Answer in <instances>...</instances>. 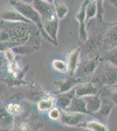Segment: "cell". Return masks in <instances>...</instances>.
Masks as SVG:
<instances>
[{"instance_id": "6da1fadb", "label": "cell", "mask_w": 117, "mask_h": 131, "mask_svg": "<svg viewBox=\"0 0 117 131\" xmlns=\"http://www.w3.org/2000/svg\"><path fill=\"white\" fill-rule=\"evenodd\" d=\"M10 3H12V7H14L19 13L22 14L27 20H29L31 23L37 25V27L39 28V30L42 33V36H43L45 39H47V40H49L51 43H52L54 45V43L52 41V39L45 32L41 17L39 14V12L33 8V5L26 4L24 1H12Z\"/></svg>"}, {"instance_id": "7a4b0ae2", "label": "cell", "mask_w": 117, "mask_h": 131, "mask_svg": "<svg viewBox=\"0 0 117 131\" xmlns=\"http://www.w3.org/2000/svg\"><path fill=\"white\" fill-rule=\"evenodd\" d=\"M42 23L45 32L52 39L54 45H58V31H59V18L55 15L54 10L41 16Z\"/></svg>"}, {"instance_id": "3957f363", "label": "cell", "mask_w": 117, "mask_h": 131, "mask_svg": "<svg viewBox=\"0 0 117 131\" xmlns=\"http://www.w3.org/2000/svg\"><path fill=\"white\" fill-rule=\"evenodd\" d=\"M94 80L97 83L115 86L117 84V67L107 63L101 70L98 71Z\"/></svg>"}, {"instance_id": "277c9868", "label": "cell", "mask_w": 117, "mask_h": 131, "mask_svg": "<svg viewBox=\"0 0 117 131\" xmlns=\"http://www.w3.org/2000/svg\"><path fill=\"white\" fill-rule=\"evenodd\" d=\"M88 117L87 115L78 113H72V112H62L59 118V122L63 125L72 126V127H80L83 122H86Z\"/></svg>"}, {"instance_id": "5b68a950", "label": "cell", "mask_w": 117, "mask_h": 131, "mask_svg": "<svg viewBox=\"0 0 117 131\" xmlns=\"http://www.w3.org/2000/svg\"><path fill=\"white\" fill-rule=\"evenodd\" d=\"M88 3V0L83 2L75 14V18L80 25V27H79L80 39L83 42L88 40V33H87L86 30V7Z\"/></svg>"}, {"instance_id": "8992f818", "label": "cell", "mask_w": 117, "mask_h": 131, "mask_svg": "<svg viewBox=\"0 0 117 131\" xmlns=\"http://www.w3.org/2000/svg\"><path fill=\"white\" fill-rule=\"evenodd\" d=\"M74 96L79 98H85L88 96L96 95L99 93V89L94 83L93 82H85V83H79L73 88Z\"/></svg>"}, {"instance_id": "52a82bcc", "label": "cell", "mask_w": 117, "mask_h": 131, "mask_svg": "<svg viewBox=\"0 0 117 131\" xmlns=\"http://www.w3.org/2000/svg\"><path fill=\"white\" fill-rule=\"evenodd\" d=\"M0 17H1L2 19L5 21H10V22H18V23H21V24H26V25L33 24L29 20H27L22 14L19 13L12 6L7 7L6 9L2 10Z\"/></svg>"}, {"instance_id": "ba28073f", "label": "cell", "mask_w": 117, "mask_h": 131, "mask_svg": "<svg viewBox=\"0 0 117 131\" xmlns=\"http://www.w3.org/2000/svg\"><path fill=\"white\" fill-rule=\"evenodd\" d=\"M80 47H77L75 49L72 50L69 52L67 56V69L68 73H70V76H73L75 72L78 70L79 67V61H80Z\"/></svg>"}, {"instance_id": "9c48e42d", "label": "cell", "mask_w": 117, "mask_h": 131, "mask_svg": "<svg viewBox=\"0 0 117 131\" xmlns=\"http://www.w3.org/2000/svg\"><path fill=\"white\" fill-rule=\"evenodd\" d=\"M86 102V107L87 110H88L89 115H93L95 113H97L100 110L101 107V97L99 94L96 95H92V96H88L83 98Z\"/></svg>"}, {"instance_id": "30bf717a", "label": "cell", "mask_w": 117, "mask_h": 131, "mask_svg": "<svg viewBox=\"0 0 117 131\" xmlns=\"http://www.w3.org/2000/svg\"><path fill=\"white\" fill-rule=\"evenodd\" d=\"M79 83H80V80L73 78V76H70L68 78L57 81L55 84L58 86L59 94H65V93H68L69 91L73 90Z\"/></svg>"}, {"instance_id": "8fae6325", "label": "cell", "mask_w": 117, "mask_h": 131, "mask_svg": "<svg viewBox=\"0 0 117 131\" xmlns=\"http://www.w3.org/2000/svg\"><path fill=\"white\" fill-rule=\"evenodd\" d=\"M67 112L83 114V115H89L88 112L87 110L86 102H85L84 99L79 98V97H75V96L72 99V101H71V103H70L68 108L67 109Z\"/></svg>"}, {"instance_id": "7c38bea8", "label": "cell", "mask_w": 117, "mask_h": 131, "mask_svg": "<svg viewBox=\"0 0 117 131\" xmlns=\"http://www.w3.org/2000/svg\"><path fill=\"white\" fill-rule=\"evenodd\" d=\"M103 41L111 49L117 47V24L108 29L104 35Z\"/></svg>"}, {"instance_id": "4fadbf2b", "label": "cell", "mask_w": 117, "mask_h": 131, "mask_svg": "<svg viewBox=\"0 0 117 131\" xmlns=\"http://www.w3.org/2000/svg\"><path fill=\"white\" fill-rule=\"evenodd\" d=\"M74 97V91L72 94H70L69 93H65V94H60L57 97L56 102L58 104V106L60 107L61 109L67 111V109L68 108L70 103L72 101V99Z\"/></svg>"}, {"instance_id": "5bb4252c", "label": "cell", "mask_w": 117, "mask_h": 131, "mask_svg": "<svg viewBox=\"0 0 117 131\" xmlns=\"http://www.w3.org/2000/svg\"><path fill=\"white\" fill-rule=\"evenodd\" d=\"M54 3V4L52 5V7H54L55 15L57 16L59 20L63 19L68 13V7L64 2L61 1H55Z\"/></svg>"}, {"instance_id": "9a60e30c", "label": "cell", "mask_w": 117, "mask_h": 131, "mask_svg": "<svg viewBox=\"0 0 117 131\" xmlns=\"http://www.w3.org/2000/svg\"><path fill=\"white\" fill-rule=\"evenodd\" d=\"M0 125L5 128H10L13 125V117L3 106H0Z\"/></svg>"}, {"instance_id": "2e32d148", "label": "cell", "mask_w": 117, "mask_h": 131, "mask_svg": "<svg viewBox=\"0 0 117 131\" xmlns=\"http://www.w3.org/2000/svg\"><path fill=\"white\" fill-rule=\"evenodd\" d=\"M80 127L84 128H88L91 131H108L107 126L97 121H88L83 122Z\"/></svg>"}, {"instance_id": "e0dca14e", "label": "cell", "mask_w": 117, "mask_h": 131, "mask_svg": "<svg viewBox=\"0 0 117 131\" xmlns=\"http://www.w3.org/2000/svg\"><path fill=\"white\" fill-rule=\"evenodd\" d=\"M112 109V104L109 102H102L101 103V107L100 108V110L95 113L93 116H95V117L99 118V119L101 120H107L108 115H109L110 112H111Z\"/></svg>"}, {"instance_id": "ac0fdd59", "label": "cell", "mask_w": 117, "mask_h": 131, "mask_svg": "<svg viewBox=\"0 0 117 131\" xmlns=\"http://www.w3.org/2000/svg\"><path fill=\"white\" fill-rule=\"evenodd\" d=\"M97 65L98 63L95 60H89L88 61H86L85 63H83L80 71L82 73V74L85 75L91 74V73H93V72L96 70Z\"/></svg>"}, {"instance_id": "d6986e66", "label": "cell", "mask_w": 117, "mask_h": 131, "mask_svg": "<svg viewBox=\"0 0 117 131\" xmlns=\"http://www.w3.org/2000/svg\"><path fill=\"white\" fill-rule=\"evenodd\" d=\"M97 14V3L96 1H88L86 7V22L91 18H94Z\"/></svg>"}, {"instance_id": "ffe728a7", "label": "cell", "mask_w": 117, "mask_h": 131, "mask_svg": "<svg viewBox=\"0 0 117 131\" xmlns=\"http://www.w3.org/2000/svg\"><path fill=\"white\" fill-rule=\"evenodd\" d=\"M54 99L52 97H48V98L42 99L38 103V108L40 111H49L54 107Z\"/></svg>"}, {"instance_id": "44dd1931", "label": "cell", "mask_w": 117, "mask_h": 131, "mask_svg": "<svg viewBox=\"0 0 117 131\" xmlns=\"http://www.w3.org/2000/svg\"><path fill=\"white\" fill-rule=\"evenodd\" d=\"M103 59L107 61V63H109L114 67H117V47L113 48L108 52H105Z\"/></svg>"}, {"instance_id": "7402d4cb", "label": "cell", "mask_w": 117, "mask_h": 131, "mask_svg": "<svg viewBox=\"0 0 117 131\" xmlns=\"http://www.w3.org/2000/svg\"><path fill=\"white\" fill-rule=\"evenodd\" d=\"M14 53L18 54H30L33 53L36 48L34 46H16L15 47H12Z\"/></svg>"}, {"instance_id": "603a6c76", "label": "cell", "mask_w": 117, "mask_h": 131, "mask_svg": "<svg viewBox=\"0 0 117 131\" xmlns=\"http://www.w3.org/2000/svg\"><path fill=\"white\" fill-rule=\"evenodd\" d=\"M52 67L55 71L59 72V73H67L68 71L67 69V62H65L64 60H54L52 62Z\"/></svg>"}, {"instance_id": "cb8c5ba5", "label": "cell", "mask_w": 117, "mask_h": 131, "mask_svg": "<svg viewBox=\"0 0 117 131\" xmlns=\"http://www.w3.org/2000/svg\"><path fill=\"white\" fill-rule=\"evenodd\" d=\"M6 110L12 116H17L19 115L23 112V107L21 105L17 104V103H10L7 106Z\"/></svg>"}, {"instance_id": "d4e9b609", "label": "cell", "mask_w": 117, "mask_h": 131, "mask_svg": "<svg viewBox=\"0 0 117 131\" xmlns=\"http://www.w3.org/2000/svg\"><path fill=\"white\" fill-rule=\"evenodd\" d=\"M60 115H61V113L58 107H52V108L51 109V110H49V112H48L49 118H51V119L54 120V121L59 120Z\"/></svg>"}, {"instance_id": "484cf974", "label": "cell", "mask_w": 117, "mask_h": 131, "mask_svg": "<svg viewBox=\"0 0 117 131\" xmlns=\"http://www.w3.org/2000/svg\"><path fill=\"white\" fill-rule=\"evenodd\" d=\"M97 3V14L96 17L101 22L103 21V15H104V10L102 5V1H96Z\"/></svg>"}, {"instance_id": "4316f807", "label": "cell", "mask_w": 117, "mask_h": 131, "mask_svg": "<svg viewBox=\"0 0 117 131\" xmlns=\"http://www.w3.org/2000/svg\"><path fill=\"white\" fill-rule=\"evenodd\" d=\"M5 56L6 58V60L9 62V64L10 63H13L15 60V53L12 51V48H8V49L5 50Z\"/></svg>"}, {"instance_id": "83f0119b", "label": "cell", "mask_w": 117, "mask_h": 131, "mask_svg": "<svg viewBox=\"0 0 117 131\" xmlns=\"http://www.w3.org/2000/svg\"><path fill=\"white\" fill-rule=\"evenodd\" d=\"M111 100L114 103H115L117 105V89L116 91H114V93H112V95H111Z\"/></svg>"}, {"instance_id": "f1b7e54d", "label": "cell", "mask_w": 117, "mask_h": 131, "mask_svg": "<svg viewBox=\"0 0 117 131\" xmlns=\"http://www.w3.org/2000/svg\"><path fill=\"white\" fill-rule=\"evenodd\" d=\"M0 131H5V130H3V129H0Z\"/></svg>"}, {"instance_id": "f546056e", "label": "cell", "mask_w": 117, "mask_h": 131, "mask_svg": "<svg viewBox=\"0 0 117 131\" xmlns=\"http://www.w3.org/2000/svg\"><path fill=\"white\" fill-rule=\"evenodd\" d=\"M115 86V88H117V84H116V85H115V86Z\"/></svg>"}]
</instances>
